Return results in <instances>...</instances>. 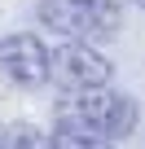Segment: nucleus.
Masks as SVG:
<instances>
[{"label":"nucleus","mask_w":145,"mask_h":149,"mask_svg":"<svg viewBox=\"0 0 145 149\" xmlns=\"http://www.w3.org/2000/svg\"><path fill=\"white\" fill-rule=\"evenodd\" d=\"M40 22L62 40L106 44L119 35L123 9L119 0H40Z\"/></svg>","instance_id":"nucleus-1"},{"label":"nucleus","mask_w":145,"mask_h":149,"mask_svg":"<svg viewBox=\"0 0 145 149\" xmlns=\"http://www.w3.org/2000/svg\"><path fill=\"white\" fill-rule=\"evenodd\" d=\"M62 114H79L84 123H92L110 140H127L136 132V118H141L136 101L127 92H110L106 84L101 88H84V92H70L62 101Z\"/></svg>","instance_id":"nucleus-2"},{"label":"nucleus","mask_w":145,"mask_h":149,"mask_svg":"<svg viewBox=\"0 0 145 149\" xmlns=\"http://www.w3.org/2000/svg\"><path fill=\"white\" fill-rule=\"evenodd\" d=\"M48 70H53V84L66 88V92H84V88L110 84V61L88 40H66L57 53H48Z\"/></svg>","instance_id":"nucleus-3"},{"label":"nucleus","mask_w":145,"mask_h":149,"mask_svg":"<svg viewBox=\"0 0 145 149\" xmlns=\"http://www.w3.org/2000/svg\"><path fill=\"white\" fill-rule=\"evenodd\" d=\"M0 79L13 88H44L53 79L48 48L35 35H5L0 40Z\"/></svg>","instance_id":"nucleus-4"},{"label":"nucleus","mask_w":145,"mask_h":149,"mask_svg":"<svg viewBox=\"0 0 145 149\" xmlns=\"http://www.w3.org/2000/svg\"><path fill=\"white\" fill-rule=\"evenodd\" d=\"M53 149H114V140L101 136L79 114H57V123H53Z\"/></svg>","instance_id":"nucleus-5"},{"label":"nucleus","mask_w":145,"mask_h":149,"mask_svg":"<svg viewBox=\"0 0 145 149\" xmlns=\"http://www.w3.org/2000/svg\"><path fill=\"white\" fill-rule=\"evenodd\" d=\"M0 145L5 149H53V132L35 123H5L0 127Z\"/></svg>","instance_id":"nucleus-6"},{"label":"nucleus","mask_w":145,"mask_h":149,"mask_svg":"<svg viewBox=\"0 0 145 149\" xmlns=\"http://www.w3.org/2000/svg\"><path fill=\"white\" fill-rule=\"evenodd\" d=\"M127 5H136V9H145V0H127Z\"/></svg>","instance_id":"nucleus-7"},{"label":"nucleus","mask_w":145,"mask_h":149,"mask_svg":"<svg viewBox=\"0 0 145 149\" xmlns=\"http://www.w3.org/2000/svg\"><path fill=\"white\" fill-rule=\"evenodd\" d=\"M0 149H5V145H0Z\"/></svg>","instance_id":"nucleus-8"}]
</instances>
